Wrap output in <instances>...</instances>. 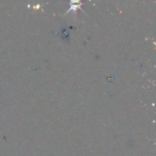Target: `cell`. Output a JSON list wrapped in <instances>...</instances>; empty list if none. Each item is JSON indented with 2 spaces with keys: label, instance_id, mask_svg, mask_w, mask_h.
Here are the masks:
<instances>
[{
  "label": "cell",
  "instance_id": "obj_1",
  "mask_svg": "<svg viewBox=\"0 0 156 156\" xmlns=\"http://www.w3.org/2000/svg\"><path fill=\"white\" fill-rule=\"evenodd\" d=\"M82 2L80 1H71L69 2V10L67 11L66 13V14H68L69 12H76L78 9H81L82 11H83V9H82ZM84 12V11H83Z\"/></svg>",
  "mask_w": 156,
  "mask_h": 156
}]
</instances>
